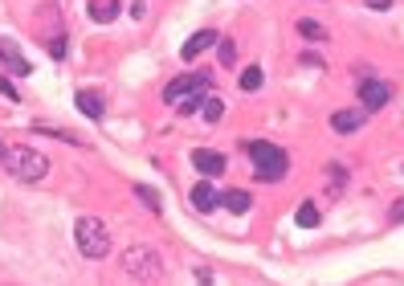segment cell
Listing matches in <instances>:
<instances>
[{"instance_id":"6da1fadb","label":"cell","mask_w":404,"mask_h":286,"mask_svg":"<svg viewBox=\"0 0 404 286\" xmlns=\"http://www.w3.org/2000/svg\"><path fill=\"white\" fill-rule=\"evenodd\" d=\"M4 172L21 180V185H37V180H45L49 176V155L37 152V148H25V143H13V148H4Z\"/></svg>"},{"instance_id":"7a4b0ae2","label":"cell","mask_w":404,"mask_h":286,"mask_svg":"<svg viewBox=\"0 0 404 286\" xmlns=\"http://www.w3.org/2000/svg\"><path fill=\"white\" fill-rule=\"evenodd\" d=\"M245 155L253 160V180H258V185H274V180H282V176H286V168H290L286 152H282L278 143H266V139L245 143Z\"/></svg>"},{"instance_id":"3957f363","label":"cell","mask_w":404,"mask_h":286,"mask_svg":"<svg viewBox=\"0 0 404 286\" xmlns=\"http://www.w3.org/2000/svg\"><path fill=\"white\" fill-rule=\"evenodd\" d=\"M74 241H78L82 258H90V262H102V258L111 253V229H107V221L102 217H78V225H74Z\"/></svg>"},{"instance_id":"277c9868","label":"cell","mask_w":404,"mask_h":286,"mask_svg":"<svg viewBox=\"0 0 404 286\" xmlns=\"http://www.w3.org/2000/svg\"><path fill=\"white\" fill-rule=\"evenodd\" d=\"M123 274L127 278H139V282H160L163 278V262L151 246H131L123 250Z\"/></svg>"},{"instance_id":"5b68a950","label":"cell","mask_w":404,"mask_h":286,"mask_svg":"<svg viewBox=\"0 0 404 286\" xmlns=\"http://www.w3.org/2000/svg\"><path fill=\"white\" fill-rule=\"evenodd\" d=\"M212 90V70H192V74H180L163 86V102L180 106L184 99H196V94H209Z\"/></svg>"},{"instance_id":"8992f818","label":"cell","mask_w":404,"mask_h":286,"mask_svg":"<svg viewBox=\"0 0 404 286\" xmlns=\"http://www.w3.org/2000/svg\"><path fill=\"white\" fill-rule=\"evenodd\" d=\"M388 99H392L388 82H380V78L359 82V106H364V111H380V106H388Z\"/></svg>"},{"instance_id":"52a82bcc","label":"cell","mask_w":404,"mask_h":286,"mask_svg":"<svg viewBox=\"0 0 404 286\" xmlns=\"http://www.w3.org/2000/svg\"><path fill=\"white\" fill-rule=\"evenodd\" d=\"M217 41H221L217 29H200V33H192L184 45H180V57H184V62H196V57H200V53H209Z\"/></svg>"},{"instance_id":"ba28073f","label":"cell","mask_w":404,"mask_h":286,"mask_svg":"<svg viewBox=\"0 0 404 286\" xmlns=\"http://www.w3.org/2000/svg\"><path fill=\"white\" fill-rule=\"evenodd\" d=\"M0 62H4V66L13 70L16 78H29V74H33V66L25 62L21 45H16V41H9V37H0Z\"/></svg>"},{"instance_id":"9c48e42d","label":"cell","mask_w":404,"mask_h":286,"mask_svg":"<svg viewBox=\"0 0 404 286\" xmlns=\"http://www.w3.org/2000/svg\"><path fill=\"white\" fill-rule=\"evenodd\" d=\"M192 168L212 180V176H221V172H225V155L212 152V148H196V152H192Z\"/></svg>"},{"instance_id":"30bf717a","label":"cell","mask_w":404,"mask_h":286,"mask_svg":"<svg viewBox=\"0 0 404 286\" xmlns=\"http://www.w3.org/2000/svg\"><path fill=\"white\" fill-rule=\"evenodd\" d=\"M364 115H368L364 106H351V111H335V115H331V131H335V135H351V131H359V127H364Z\"/></svg>"},{"instance_id":"8fae6325","label":"cell","mask_w":404,"mask_h":286,"mask_svg":"<svg viewBox=\"0 0 404 286\" xmlns=\"http://www.w3.org/2000/svg\"><path fill=\"white\" fill-rule=\"evenodd\" d=\"M74 106H78L86 119H102L107 115V99H102L98 90H78V94H74Z\"/></svg>"},{"instance_id":"7c38bea8","label":"cell","mask_w":404,"mask_h":286,"mask_svg":"<svg viewBox=\"0 0 404 286\" xmlns=\"http://www.w3.org/2000/svg\"><path fill=\"white\" fill-rule=\"evenodd\" d=\"M217 204H221V192H217V188L209 185V180H204V185H196L192 188V209L196 213H200V217H209L212 209H217Z\"/></svg>"},{"instance_id":"4fadbf2b","label":"cell","mask_w":404,"mask_h":286,"mask_svg":"<svg viewBox=\"0 0 404 286\" xmlns=\"http://www.w3.org/2000/svg\"><path fill=\"white\" fill-rule=\"evenodd\" d=\"M119 13H123V0H90V21L98 25H111Z\"/></svg>"},{"instance_id":"5bb4252c","label":"cell","mask_w":404,"mask_h":286,"mask_svg":"<svg viewBox=\"0 0 404 286\" xmlns=\"http://www.w3.org/2000/svg\"><path fill=\"white\" fill-rule=\"evenodd\" d=\"M196 115L204 119V123H221V115H225V102H221V99H217V94L209 90L204 99L196 102Z\"/></svg>"},{"instance_id":"9a60e30c","label":"cell","mask_w":404,"mask_h":286,"mask_svg":"<svg viewBox=\"0 0 404 286\" xmlns=\"http://www.w3.org/2000/svg\"><path fill=\"white\" fill-rule=\"evenodd\" d=\"M221 204H225L229 213H237V217H241V213H249V204H253V197H249L245 188H229L225 197H221Z\"/></svg>"},{"instance_id":"2e32d148","label":"cell","mask_w":404,"mask_h":286,"mask_svg":"<svg viewBox=\"0 0 404 286\" xmlns=\"http://www.w3.org/2000/svg\"><path fill=\"white\" fill-rule=\"evenodd\" d=\"M135 197H139V201H143L147 209H151V213H155V217H160V213H163V204H160V192H155V188H151V185H135Z\"/></svg>"},{"instance_id":"e0dca14e","label":"cell","mask_w":404,"mask_h":286,"mask_svg":"<svg viewBox=\"0 0 404 286\" xmlns=\"http://www.w3.org/2000/svg\"><path fill=\"white\" fill-rule=\"evenodd\" d=\"M294 221H298L302 229H315V225H319V209H315L310 201H302L298 204V213H294Z\"/></svg>"},{"instance_id":"ac0fdd59","label":"cell","mask_w":404,"mask_h":286,"mask_svg":"<svg viewBox=\"0 0 404 286\" xmlns=\"http://www.w3.org/2000/svg\"><path fill=\"white\" fill-rule=\"evenodd\" d=\"M217 57H221V66H237V45L229 37H221L217 41Z\"/></svg>"},{"instance_id":"d6986e66","label":"cell","mask_w":404,"mask_h":286,"mask_svg":"<svg viewBox=\"0 0 404 286\" xmlns=\"http://www.w3.org/2000/svg\"><path fill=\"white\" fill-rule=\"evenodd\" d=\"M298 33H302V37H310V41H323V37H327V29L319 25V21L302 17V21H298Z\"/></svg>"},{"instance_id":"ffe728a7","label":"cell","mask_w":404,"mask_h":286,"mask_svg":"<svg viewBox=\"0 0 404 286\" xmlns=\"http://www.w3.org/2000/svg\"><path fill=\"white\" fill-rule=\"evenodd\" d=\"M241 90H261V66H249V70H241Z\"/></svg>"},{"instance_id":"44dd1931","label":"cell","mask_w":404,"mask_h":286,"mask_svg":"<svg viewBox=\"0 0 404 286\" xmlns=\"http://www.w3.org/2000/svg\"><path fill=\"white\" fill-rule=\"evenodd\" d=\"M0 94H4V99H13V102L21 99V94H16V86L9 82V78H4V74H0Z\"/></svg>"},{"instance_id":"7402d4cb","label":"cell","mask_w":404,"mask_h":286,"mask_svg":"<svg viewBox=\"0 0 404 286\" xmlns=\"http://www.w3.org/2000/svg\"><path fill=\"white\" fill-rule=\"evenodd\" d=\"M49 53L62 62V57H65V37H53V41H49Z\"/></svg>"},{"instance_id":"603a6c76","label":"cell","mask_w":404,"mask_h":286,"mask_svg":"<svg viewBox=\"0 0 404 286\" xmlns=\"http://www.w3.org/2000/svg\"><path fill=\"white\" fill-rule=\"evenodd\" d=\"M364 4H368V9H380V13H384V9H392V0H364Z\"/></svg>"},{"instance_id":"cb8c5ba5","label":"cell","mask_w":404,"mask_h":286,"mask_svg":"<svg viewBox=\"0 0 404 286\" xmlns=\"http://www.w3.org/2000/svg\"><path fill=\"white\" fill-rule=\"evenodd\" d=\"M392 221H404V201L392 204Z\"/></svg>"},{"instance_id":"d4e9b609","label":"cell","mask_w":404,"mask_h":286,"mask_svg":"<svg viewBox=\"0 0 404 286\" xmlns=\"http://www.w3.org/2000/svg\"><path fill=\"white\" fill-rule=\"evenodd\" d=\"M4 148H9V143H0V160H4Z\"/></svg>"}]
</instances>
